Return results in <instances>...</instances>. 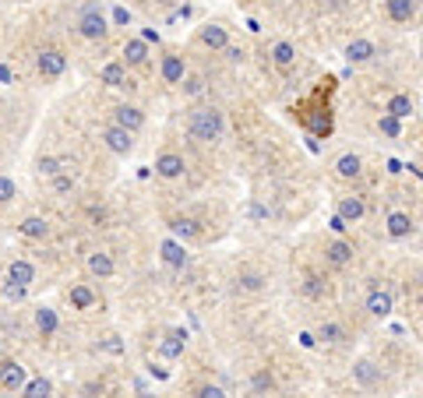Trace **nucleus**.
<instances>
[{
    "label": "nucleus",
    "mask_w": 423,
    "mask_h": 398,
    "mask_svg": "<svg viewBox=\"0 0 423 398\" xmlns=\"http://www.w3.org/2000/svg\"><path fill=\"white\" fill-rule=\"evenodd\" d=\"M332 88H335V81L328 78V81H321V88H317L310 99H303V102L293 106L296 120H300L310 134H317V138H328V134H332V106L321 102L325 95H332Z\"/></svg>",
    "instance_id": "obj_1"
},
{
    "label": "nucleus",
    "mask_w": 423,
    "mask_h": 398,
    "mask_svg": "<svg viewBox=\"0 0 423 398\" xmlns=\"http://www.w3.org/2000/svg\"><path fill=\"white\" fill-rule=\"evenodd\" d=\"M226 131V117H223V109L216 106H198L191 109V117H187V134L198 138V141H219Z\"/></svg>",
    "instance_id": "obj_2"
},
{
    "label": "nucleus",
    "mask_w": 423,
    "mask_h": 398,
    "mask_svg": "<svg viewBox=\"0 0 423 398\" xmlns=\"http://www.w3.org/2000/svg\"><path fill=\"white\" fill-rule=\"evenodd\" d=\"M78 32L85 39H92V42H102L106 35H110V18L102 15L99 4H85L81 15H78Z\"/></svg>",
    "instance_id": "obj_3"
},
{
    "label": "nucleus",
    "mask_w": 423,
    "mask_h": 398,
    "mask_svg": "<svg viewBox=\"0 0 423 398\" xmlns=\"http://www.w3.org/2000/svg\"><path fill=\"white\" fill-rule=\"evenodd\" d=\"M35 67H39L42 78H61V74L67 71V56H64L61 49L46 46V49H39V56H35Z\"/></svg>",
    "instance_id": "obj_4"
},
{
    "label": "nucleus",
    "mask_w": 423,
    "mask_h": 398,
    "mask_svg": "<svg viewBox=\"0 0 423 398\" xmlns=\"http://www.w3.org/2000/svg\"><path fill=\"white\" fill-rule=\"evenodd\" d=\"M198 42H201L205 49L223 53V49L230 46V29H226V25H219V22H208V25H201V29H198Z\"/></svg>",
    "instance_id": "obj_5"
},
{
    "label": "nucleus",
    "mask_w": 423,
    "mask_h": 398,
    "mask_svg": "<svg viewBox=\"0 0 423 398\" xmlns=\"http://www.w3.org/2000/svg\"><path fill=\"white\" fill-rule=\"evenodd\" d=\"M102 141H106V148H110L113 155H131L134 152V134L124 131V127H117V124L102 127Z\"/></svg>",
    "instance_id": "obj_6"
},
{
    "label": "nucleus",
    "mask_w": 423,
    "mask_h": 398,
    "mask_svg": "<svg viewBox=\"0 0 423 398\" xmlns=\"http://www.w3.org/2000/svg\"><path fill=\"white\" fill-rule=\"evenodd\" d=\"M110 117H113L117 127H124V131H131V134H138V131L145 127V113H141L138 106H127V102L113 106V109H110Z\"/></svg>",
    "instance_id": "obj_7"
},
{
    "label": "nucleus",
    "mask_w": 423,
    "mask_h": 398,
    "mask_svg": "<svg viewBox=\"0 0 423 398\" xmlns=\"http://www.w3.org/2000/svg\"><path fill=\"white\" fill-rule=\"evenodd\" d=\"M159 74H163L166 85H180L184 74H187V61H184L177 49H166V53H163V67H159Z\"/></svg>",
    "instance_id": "obj_8"
},
{
    "label": "nucleus",
    "mask_w": 423,
    "mask_h": 398,
    "mask_svg": "<svg viewBox=\"0 0 423 398\" xmlns=\"http://www.w3.org/2000/svg\"><path fill=\"white\" fill-rule=\"evenodd\" d=\"M184 169H187V162H184V155H177V152H163V155L155 159V173L163 177V180L184 177Z\"/></svg>",
    "instance_id": "obj_9"
},
{
    "label": "nucleus",
    "mask_w": 423,
    "mask_h": 398,
    "mask_svg": "<svg viewBox=\"0 0 423 398\" xmlns=\"http://www.w3.org/2000/svg\"><path fill=\"white\" fill-rule=\"evenodd\" d=\"M120 64L124 67H145L148 64V42L145 39H127L120 49Z\"/></svg>",
    "instance_id": "obj_10"
},
{
    "label": "nucleus",
    "mask_w": 423,
    "mask_h": 398,
    "mask_svg": "<svg viewBox=\"0 0 423 398\" xmlns=\"http://www.w3.org/2000/svg\"><path fill=\"white\" fill-rule=\"evenodd\" d=\"M353 381H356L360 388H381L385 374H381V367H374L370 360H356V363H353Z\"/></svg>",
    "instance_id": "obj_11"
},
{
    "label": "nucleus",
    "mask_w": 423,
    "mask_h": 398,
    "mask_svg": "<svg viewBox=\"0 0 423 398\" xmlns=\"http://www.w3.org/2000/svg\"><path fill=\"white\" fill-rule=\"evenodd\" d=\"M99 81H102L106 88H134V81L127 78V67H124L120 61H113V64H106V67L99 71Z\"/></svg>",
    "instance_id": "obj_12"
},
{
    "label": "nucleus",
    "mask_w": 423,
    "mask_h": 398,
    "mask_svg": "<svg viewBox=\"0 0 423 398\" xmlns=\"http://www.w3.org/2000/svg\"><path fill=\"white\" fill-rule=\"evenodd\" d=\"M22 384H25V367L22 363H15V360L0 363V388L4 391H22Z\"/></svg>",
    "instance_id": "obj_13"
},
{
    "label": "nucleus",
    "mask_w": 423,
    "mask_h": 398,
    "mask_svg": "<svg viewBox=\"0 0 423 398\" xmlns=\"http://www.w3.org/2000/svg\"><path fill=\"white\" fill-rule=\"evenodd\" d=\"M378 56V46L370 42V39H353L349 46H346V61L349 64H370Z\"/></svg>",
    "instance_id": "obj_14"
},
{
    "label": "nucleus",
    "mask_w": 423,
    "mask_h": 398,
    "mask_svg": "<svg viewBox=\"0 0 423 398\" xmlns=\"http://www.w3.org/2000/svg\"><path fill=\"white\" fill-rule=\"evenodd\" d=\"M187 349V335L184 331H170L163 342H159V356H166V360H180Z\"/></svg>",
    "instance_id": "obj_15"
},
{
    "label": "nucleus",
    "mask_w": 423,
    "mask_h": 398,
    "mask_svg": "<svg viewBox=\"0 0 423 398\" xmlns=\"http://www.w3.org/2000/svg\"><path fill=\"white\" fill-rule=\"evenodd\" d=\"M353 244H346V240H332L328 247H325V257H328V264L332 268H346L349 261H353Z\"/></svg>",
    "instance_id": "obj_16"
},
{
    "label": "nucleus",
    "mask_w": 423,
    "mask_h": 398,
    "mask_svg": "<svg viewBox=\"0 0 423 398\" xmlns=\"http://www.w3.org/2000/svg\"><path fill=\"white\" fill-rule=\"evenodd\" d=\"M18 233H22L25 240H46V237H49V222H46L42 215H29V218H22Z\"/></svg>",
    "instance_id": "obj_17"
},
{
    "label": "nucleus",
    "mask_w": 423,
    "mask_h": 398,
    "mask_svg": "<svg viewBox=\"0 0 423 398\" xmlns=\"http://www.w3.org/2000/svg\"><path fill=\"white\" fill-rule=\"evenodd\" d=\"M385 11H388V18L395 25H406L416 15V0H385Z\"/></svg>",
    "instance_id": "obj_18"
},
{
    "label": "nucleus",
    "mask_w": 423,
    "mask_h": 398,
    "mask_svg": "<svg viewBox=\"0 0 423 398\" xmlns=\"http://www.w3.org/2000/svg\"><path fill=\"white\" fill-rule=\"evenodd\" d=\"M8 282H15V286H32V282H35V268L29 264V261H11L8 264Z\"/></svg>",
    "instance_id": "obj_19"
},
{
    "label": "nucleus",
    "mask_w": 423,
    "mask_h": 398,
    "mask_svg": "<svg viewBox=\"0 0 423 398\" xmlns=\"http://www.w3.org/2000/svg\"><path fill=\"white\" fill-rule=\"evenodd\" d=\"M335 173H339L342 180H356V177L363 173V162H360V155H353V152L339 155V159H335Z\"/></svg>",
    "instance_id": "obj_20"
},
{
    "label": "nucleus",
    "mask_w": 423,
    "mask_h": 398,
    "mask_svg": "<svg viewBox=\"0 0 423 398\" xmlns=\"http://www.w3.org/2000/svg\"><path fill=\"white\" fill-rule=\"evenodd\" d=\"M159 254H163V261L170 268H187V250L177 240H163V244H159Z\"/></svg>",
    "instance_id": "obj_21"
},
{
    "label": "nucleus",
    "mask_w": 423,
    "mask_h": 398,
    "mask_svg": "<svg viewBox=\"0 0 423 398\" xmlns=\"http://www.w3.org/2000/svg\"><path fill=\"white\" fill-rule=\"evenodd\" d=\"M88 271L99 275V278H110V275L117 271V264H113V257L106 254V250H92V254H88Z\"/></svg>",
    "instance_id": "obj_22"
},
{
    "label": "nucleus",
    "mask_w": 423,
    "mask_h": 398,
    "mask_svg": "<svg viewBox=\"0 0 423 398\" xmlns=\"http://www.w3.org/2000/svg\"><path fill=\"white\" fill-rule=\"evenodd\" d=\"M67 300H71V307H74V310H92L99 296L85 286V282H78V286H71V289H67Z\"/></svg>",
    "instance_id": "obj_23"
},
{
    "label": "nucleus",
    "mask_w": 423,
    "mask_h": 398,
    "mask_svg": "<svg viewBox=\"0 0 423 398\" xmlns=\"http://www.w3.org/2000/svg\"><path fill=\"white\" fill-rule=\"evenodd\" d=\"M317 338L328 342V346H342L346 338H349V331L342 324H335V321H321V324H317Z\"/></svg>",
    "instance_id": "obj_24"
},
{
    "label": "nucleus",
    "mask_w": 423,
    "mask_h": 398,
    "mask_svg": "<svg viewBox=\"0 0 423 398\" xmlns=\"http://www.w3.org/2000/svg\"><path fill=\"white\" fill-rule=\"evenodd\" d=\"M409 233H413V215L392 212V215H388V237H392V240H402V237H409Z\"/></svg>",
    "instance_id": "obj_25"
},
{
    "label": "nucleus",
    "mask_w": 423,
    "mask_h": 398,
    "mask_svg": "<svg viewBox=\"0 0 423 398\" xmlns=\"http://www.w3.org/2000/svg\"><path fill=\"white\" fill-rule=\"evenodd\" d=\"M367 314H374V317H388V314H392V293L374 289V293L367 296Z\"/></svg>",
    "instance_id": "obj_26"
},
{
    "label": "nucleus",
    "mask_w": 423,
    "mask_h": 398,
    "mask_svg": "<svg viewBox=\"0 0 423 398\" xmlns=\"http://www.w3.org/2000/svg\"><path fill=\"white\" fill-rule=\"evenodd\" d=\"M385 113H388V117H395V120H406L409 113H413V99H409L406 92H399V95H392V99L385 102Z\"/></svg>",
    "instance_id": "obj_27"
},
{
    "label": "nucleus",
    "mask_w": 423,
    "mask_h": 398,
    "mask_svg": "<svg viewBox=\"0 0 423 398\" xmlns=\"http://www.w3.org/2000/svg\"><path fill=\"white\" fill-rule=\"evenodd\" d=\"M170 230H173L177 237H184V240H198V237H201L198 222H194L191 215H177V218H170Z\"/></svg>",
    "instance_id": "obj_28"
},
{
    "label": "nucleus",
    "mask_w": 423,
    "mask_h": 398,
    "mask_svg": "<svg viewBox=\"0 0 423 398\" xmlns=\"http://www.w3.org/2000/svg\"><path fill=\"white\" fill-rule=\"evenodd\" d=\"M35 328H39L42 335H57V328H61L57 310H53V307H39V310H35Z\"/></svg>",
    "instance_id": "obj_29"
},
{
    "label": "nucleus",
    "mask_w": 423,
    "mask_h": 398,
    "mask_svg": "<svg viewBox=\"0 0 423 398\" xmlns=\"http://www.w3.org/2000/svg\"><path fill=\"white\" fill-rule=\"evenodd\" d=\"M272 61H276V67H293V64H296L293 42H276V46H272Z\"/></svg>",
    "instance_id": "obj_30"
},
{
    "label": "nucleus",
    "mask_w": 423,
    "mask_h": 398,
    "mask_svg": "<svg viewBox=\"0 0 423 398\" xmlns=\"http://www.w3.org/2000/svg\"><path fill=\"white\" fill-rule=\"evenodd\" d=\"M363 198H342L339 201V215L346 218V222H356V218H363Z\"/></svg>",
    "instance_id": "obj_31"
},
{
    "label": "nucleus",
    "mask_w": 423,
    "mask_h": 398,
    "mask_svg": "<svg viewBox=\"0 0 423 398\" xmlns=\"http://www.w3.org/2000/svg\"><path fill=\"white\" fill-rule=\"evenodd\" d=\"M22 395H29V398H46V395H53V381H49V377L25 381V384H22Z\"/></svg>",
    "instance_id": "obj_32"
},
{
    "label": "nucleus",
    "mask_w": 423,
    "mask_h": 398,
    "mask_svg": "<svg viewBox=\"0 0 423 398\" xmlns=\"http://www.w3.org/2000/svg\"><path fill=\"white\" fill-rule=\"evenodd\" d=\"M303 293L307 296H325L328 293V278H321V275H317V271H307V278H303Z\"/></svg>",
    "instance_id": "obj_33"
},
{
    "label": "nucleus",
    "mask_w": 423,
    "mask_h": 398,
    "mask_svg": "<svg viewBox=\"0 0 423 398\" xmlns=\"http://www.w3.org/2000/svg\"><path fill=\"white\" fill-rule=\"evenodd\" d=\"M205 85H208V78L205 74H184V81H180V88H184V95H201L205 92Z\"/></svg>",
    "instance_id": "obj_34"
},
{
    "label": "nucleus",
    "mask_w": 423,
    "mask_h": 398,
    "mask_svg": "<svg viewBox=\"0 0 423 398\" xmlns=\"http://www.w3.org/2000/svg\"><path fill=\"white\" fill-rule=\"evenodd\" d=\"M39 173L42 177H53V173H61V169H64V159H57V155H39Z\"/></svg>",
    "instance_id": "obj_35"
},
{
    "label": "nucleus",
    "mask_w": 423,
    "mask_h": 398,
    "mask_svg": "<svg viewBox=\"0 0 423 398\" xmlns=\"http://www.w3.org/2000/svg\"><path fill=\"white\" fill-rule=\"evenodd\" d=\"M95 349H102V353H110V356H124V342L117 335H106V338H99V346Z\"/></svg>",
    "instance_id": "obj_36"
},
{
    "label": "nucleus",
    "mask_w": 423,
    "mask_h": 398,
    "mask_svg": "<svg viewBox=\"0 0 423 398\" xmlns=\"http://www.w3.org/2000/svg\"><path fill=\"white\" fill-rule=\"evenodd\" d=\"M237 286H240V289H261V286H264V278H261L257 271H240Z\"/></svg>",
    "instance_id": "obj_37"
},
{
    "label": "nucleus",
    "mask_w": 423,
    "mask_h": 398,
    "mask_svg": "<svg viewBox=\"0 0 423 398\" xmlns=\"http://www.w3.org/2000/svg\"><path fill=\"white\" fill-rule=\"evenodd\" d=\"M250 388H254V391H272V388H276V377H272L269 370H257L254 381H250Z\"/></svg>",
    "instance_id": "obj_38"
},
{
    "label": "nucleus",
    "mask_w": 423,
    "mask_h": 398,
    "mask_svg": "<svg viewBox=\"0 0 423 398\" xmlns=\"http://www.w3.org/2000/svg\"><path fill=\"white\" fill-rule=\"evenodd\" d=\"M53 191H57V194H67V191H74V177H67L64 169H61V173H53Z\"/></svg>",
    "instance_id": "obj_39"
},
{
    "label": "nucleus",
    "mask_w": 423,
    "mask_h": 398,
    "mask_svg": "<svg viewBox=\"0 0 423 398\" xmlns=\"http://www.w3.org/2000/svg\"><path fill=\"white\" fill-rule=\"evenodd\" d=\"M15 194H18V184L11 177H0V205H8Z\"/></svg>",
    "instance_id": "obj_40"
},
{
    "label": "nucleus",
    "mask_w": 423,
    "mask_h": 398,
    "mask_svg": "<svg viewBox=\"0 0 423 398\" xmlns=\"http://www.w3.org/2000/svg\"><path fill=\"white\" fill-rule=\"evenodd\" d=\"M378 127H381V134H388V138H399V134H402L399 120H395V117H388V113L381 117V124H378Z\"/></svg>",
    "instance_id": "obj_41"
},
{
    "label": "nucleus",
    "mask_w": 423,
    "mask_h": 398,
    "mask_svg": "<svg viewBox=\"0 0 423 398\" xmlns=\"http://www.w3.org/2000/svg\"><path fill=\"white\" fill-rule=\"evenodd\" d=\"M198 395H201V398H223L226 391H223L219 384H201V388H198Z\"/></svg>",
    "instance_id": "obj_42"
},
{
    "label": "nucleus",
    "mask_w": 423,
    "mask_h": 398,
    "mask_svg": "<svg viewBox=\"0 0 423 398\" xmlns=\"http://www.w3.org/2000/svg\"><path fill=\"white\" fill-rule=\"evenodd\" d=\"M4 296H8V300H25V286H15V282H8V286H4Z\"/></svg>",
    "instance_id": "obj_43"
},
{
    "label": "nucleus",
    "mask_w": 423,
    "mask_h": 398,
    "mask_svg": "<svg viewBox=\"0 0 423 398\" xmlns=\"http://www.w3.org/2000/svg\"><path fill=\"white\" fill-rule=\"evenodd\" d=\"M113 22H117V25H131V11H124V8H113Z\"/></svg>",
    "instance_id": "obj_44"
},
{
    "label": "nucleus",
    "mask_w": 423,
    "mask_h": 398,
    "mask_svg": "<svg viewBox=\"0 0 423 398\" xmlns=\"http://www.w3.org/2000/svg\"><path fill=\"white\" fill-rule=\"evenodd\" d=\"M223 53L230 56V61H233V64H240V61H244V49H233V46H226Z\"/></svg>",
    "instance_id": "obj_45"
},
{
    "label": "nucleus",
    "mask_w": 423,
    "mask_h": 398,
    "mask_svg": "<svg viewBox=\"0 0 423 398\" xmlns=\"http://www.w3.org/2000/svg\"><path fill=\"white\" fill-rule=\"evenodd\" d=\"M420 56H423V53H420Z\"/></svg>",
    "instance_id": "obj_46"
}]
</instances>
